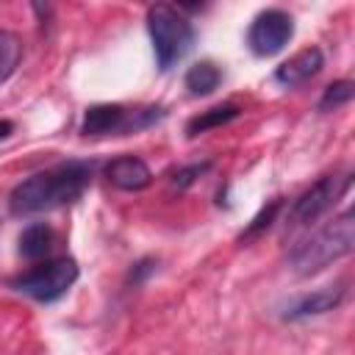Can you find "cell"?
Instances as JSON below:
<instances>
[{
    "mask_svg": "<svg viewBox=\"0 0 355 355\" xmlns=\"http://www.w3.org/2000/svg\"><path fill=\"white\" fill-rule=\"evenodd\" d=\"M239 114H241V111H239V105H233V103H225V105H214V108H208V111H200L197 116H191V119L186 122V136L194 139V136H200V133H205V130L222 128V125L233 122Z\"/></svg>",
    "mask_w": 355,
    "mask_h": 355,
    "instance_id": "11",
    "label": "cell"
},
{
    "mask_svg": "<svg viewBox=\"0 0 355 355\" xmlns=\"http://www.w3.org/2000/svg\"><path fill=\"white\" fill-rule=\"evenodd\" d=\"M344 297V288L333 286V288H319V291H311V294H302L297 297L288 308H286V319H305V316H319V313H327L333 308H338Z\"/></svg>",
    "mask_w": 355,
    "mask_h": 355,
    "instance_id": "10",
    "label": "cell"
},
{
    "mask_svg": "<svg viewBox=\"0 0 355 355\" xmlns=\"http://www.w3.org/2000/svg\"><path fill=\"white\" fill-rule=\"evenodd\" d=\"M19 58H22V42H19V36L0 28V86L17 72Z\"/></svg>",
    "mask_w": 355,
    "mask_h": 355,
    "instance_id": "14",
    "label": "cell"
},
{
    "mask_svg": "<svg viewBox=\"0 0 355 355\" xmlns=\"http://www.w3.org/2000/svg\"><path fill=\"white\" fill-rule=\"evenodd\" d=\"M78 263L72 258H50L11 280V288L36 300V302H55L61 300L78 280Z\"/></svg>",
    "mask_w": 355,
    "mask_h": 355,
    "instance_id": "4",
    "label": "cell"
},
{
    "mask_svg": "<svg viewBox=\"0 0 355 355\" xmlns=\"http://www.w3.org/2000/svg\"><path fill=\"white\" fill-rule=\"evenodd\" d=\"M161 116H164L161 108L128 111V108H122V105H116V103H100V105L86 108L80 133H83V136H92V139L114 136V133H133V130H141V128L158 122Z\"/></svg>",
    "mask_w": 355,
    "mask_h": 355,
    "instance_id": "5",
    "label": "cell"
},
{
    "mask_svg": "<svg viewBox=\"0 0 355 355\" xmlns=\"http://www.w3.org/2000/svg\"><path fill=\"white\" fill-rule=\"evenodd\" d=\"M280 205H283L280 200H272V202H269V205H266V208H263V211H261V214L247 225V230L241 233V239H244V236H255V233H261L263 227H269V225H272V219H275V214L280 211Z\"/></svg>",
    "mask_w": 355,
    "mask_h": 355,
    "instance_id": "17",
    "label": "cell"
},
{
    "mask_svg": "<svg viewBox=\"0 0 355 355\" xmlns=\"http://www.w3.org/2000/svg\"><path fill=\"white\" fill-rule=\"evenodd\" d=\"M92 183V164L86 161H64L44 172H36L17 183L8 194V211L14 216H31L55 211L80 200V194Z\"/></svg>",
    "mask_w": 355,
    "mask_h": 355,
    "instance_id": "1",
    "label": "cell"
},
{
    "mask_svg": "<svg viewBox=\"0 0 355 355\" xmlns=\"http://www.w3.org/2000/svg\"><path fill=\"white\" fill-rule=\"evenodd\" d=\"M349 183H352V175H349V172L319 178L308 191H302V194L294 200L291 219H294L297 225H311V222H316L319 216H324V214L349 191Z\"/></svg>",
    "mask_w": 355,
    "mask_h": 355,
    "instance_id": "6",
    "label": "cell"
},
{
    "mask_svg": "<svg viewBox=\"0 0 355 355\" xmlns=\"http://www.w3.org/2000/svg\"><path fill=\"white\" fill-rule=\"evenodd\" d=\"M53 244H55V233L44 222H33L19 233V252L25 258H31V261L33 258H44L53 250Z\"/></svg>",
    "mask_w": 355,
    "mask_h": 355,
    "instance_id": "12",
    "label": "cell"
},
{
    "mask_svg": "<svg viewBox=\"0 0 355 355\" xmlns=\"http://www.w3.org/2000/svg\"><path fill=\"white\" fill-rule=\"evenodd\" d=\"M153 272V261L150 258H144V261H139L133 269H130V280L133 283H141L144 280V275H150Z\"/></svg>",
    "mask_w": 355,
    "mask_h": 355,
    "instance_id": "18",
    "label": "cell"
},
{
    "mask_svg": "<svg viewBox=\"0 0 355 355\" xmlns=\"http://www.w3.org/2000/svg\"><path fill=\"white\" fill-rule=\"evenodd\" d=\"M352 94H355L352 80H336V83H330V86L324 89V94H322V100H319V111L341 108V105H347V103L352 100Z\"/></svg>",
    "mask_w": 355,
    "mask_h": 355,
    "instance_id": "15",
    "label": "cell"
},
{
    "mask_svg": "<svg viewBox=\"0 0 355 355\" xmlns=\"http://www.w3.org/2000/svg\"><path fill=\"white\" fill-rule=\"evenodd\" d=\"M352 247H355V222H352V211H344L341 216H336L333 222L319 227L311 239L300 241L291 250L288 263L297 275L311 277V275L327 269L330 263L341 261L344 255H349Z\"/></svg>",
    "mask_w": 355,
    "mask_h": 355,
    "instance_id": "2",
    "label": "cell"
},
{
    "mask_svg": "<svg viewBox=\"0 0 355 355\" xmlns=\"http://www.w3.org/2000/svg\"><path fill=\"white\" fill-rule=\"evenodd\" d=\"M147 31L153 39L155 61L166 72L172 69L194 44V28L191 22L172 6L155 3L147 8Z\"/></svg>",
    "mask_w": 355,
    "mask_h": 355,
    "instance_id": "3",
    "label": "cell"
},
{
    "mask_svg": "<svg viewBox=\"0 0 355 355\" xmlns=\"http://www.w3.org/2000/svg\"><path fill=\"white\" fill-rule=\"evenodd\" d=\"M219 80H222V69H219L214 61H197L194 67H189V72H186V78H183L189 94H194V97L211 94V92L219 86Z\"/></svg>",
    "mask_w": 355,
    "mask_h": 355,
    "instance_id": "13",
    "label": "cell"
},
{
    "mask_svg": "<svg viewBox=\"0 0 355 355\" xmlns=\"http://www.w3.org/2000/svg\"><path fill=\"white\" fill-rule=\"evenodd\" d=\"M322 67H324L322 50L319 47H305V50H300L297 55H291L288 61H283L275 69V80L280 86H288L291 89V86H300V83L311 80Z\"/></svg>",
    "mask_w": 355,
    "mask_h": 355,
    "instance_id": "8",
    "label": "cell"
},
{
    "mask_svg": "<svg viewBox=\"0 0 355 355\" xmlns=\"http://www.w3.org/2000/svg\"><path fill=\"white\" fill-rule=\"evenodd\" d=\"M105 178L116 189H122V191H141V189L150 186L153 172H150V166L141 158H136V155H119V158H114L105 166Z\"/></svg>",
    "mask_w": 355,
    "mask_h": 355,
    "instance_id": "9",
    "label": "cell"
},
{
    "mask_svg": "<svg viewBox=\"0 0 355 355\" xmlns=\"http://www.w3.org/2000/svg\"><path fill=\"white\" fill-rule=\"evenodd\" d=\"M211 169V161H202V164H191V166H180L175 175H172V189H178V191H183V189H189L202 172H208Z\"/></svg>",
    "mask_w": 355,
    "mask_h": 355,
    "instance_id": "16",
    "label": "cell"
},
{
    "mask_svg": "<svg viewBox=\"0 0 355 355\" xmlns=\"http://www.w3.org/2000/svg\"><path fill=\"white\" fill-rule=\"evenodd\" d=\"M11 130H14V122L11 119H0V139H6Z\"/></svg>",
    "mask_w": 355,
    "mask_h": 355,
    "instance_id": "19",
    "label": "cell"
},
{
    "mask_svg": "<svg viewBox=\"0 0 355 355\" xmlns=\"http://www.w3.org/2000/svg\"><path fill=\"white\" fill-rule=\"evenodd\" d=\"M294 36V19L291 14H286L283 8H266L261 11L252 22H250V31H247V47L261 55V58H269V55H277Z\"/></svg>",
    "mask_w": 355,
    "mask_h": 355,
    "instance_id": "7",
    "label": "cell"
}]
</instances>
